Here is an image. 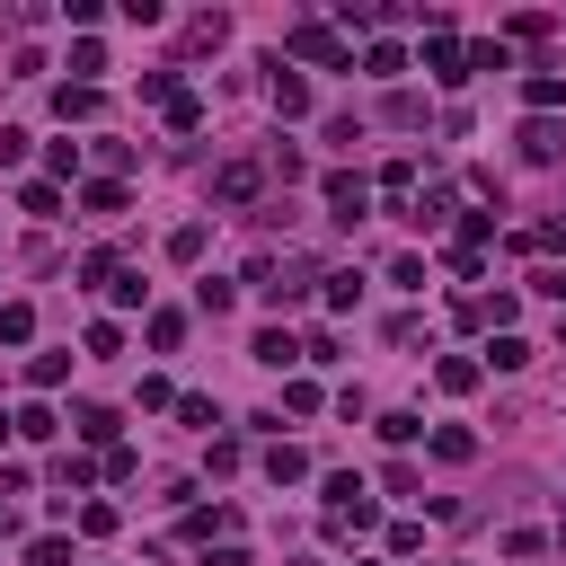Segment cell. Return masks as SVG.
<instances>
[{
    "mask_svg": "<svg viewBox=\"0 0 566 566\" xmlns=\"http://www.w3.org/2000/svg\"><path fill=\"white\" fill-rule=\"evenodd\" d=\"M71 71H81V89H98V71H107V45H98V36H81V45H71Z\"/></svg>",
    "mask_w": 566,
    "mask_h": 566,
    "instance_id": "obj_18",
    "label": "cell"
},
{
    "mask_svg": "<svg viewBox=\"0 0 566 566\" xmlns=\"http://www.w3.org/2000/svg\"><path fill=\"white\" fill-rule=\"evenodd\" d=\"M557 549H566V514H557Z\"/></svg>",
    "mask_w": 566,
    "mask_h": 566,
    "instance_id": "obj_40",
    "label": "cell"
},
{
    "mask_svg": "<svg viewBox=\"0 0 566 566\" xmlns=\"http://www.w3.org/2000/svg\"><path fill=\"white\" fill-rule=\"evenodd\" d=\"M115 424H124L115 407H71V434H81V443H107L115 452Z\"/></svg>",
    "mask_w": 566,
    "mask_h": 566,
    "instance_id": "obj_9",
    "label": "cell"
},
{
    "mask_svg": "<svg viewBox=\"0 0 566 566\" xmlns=\"http://www.w3.org/2000/svg\"><path fill=\"white\" fill-rule=\"evenodd\" d=\"M407 222H416V231H434V222H452V195H416V204H407Z\"/></svg>",
    "mask_w": 566,
    "mask_h": 566,
    "instance_id": "obj_25",
    "label": "cell"
},
{
    "mask_svg": "<svg viewBox=\"0 0 566 566\" xmlns=\"http://www.w3.org/2000/svg\"><path fill=\"white\" fill-rule=\"evenodd\" d=\"M27 566H71V540H62V531H45V540H27Z\"/></svg>",
    "mask_w": 566,
    "mask_h": 566,
    "instance_id": "obj_27",
    "label": "cell"
},
{
    "mask_svg": "<svg viewBox=\"0 0 566 566\" xmlns=\"http://www.w3.org/2000/svg\"><path fill=\"white\" fill-rule=\"evenodd\" d=\"M204 566H248V549H231V540H222V549H204Z\"/></svg>",
    "mask_w": 566,
    "mask_h": 566,
    "instance_id": "obj_38",
    "label": "cell"
},
{
    "mask_svg": "<svg viewBox=\"0 0 566 566\" xmlns=\"http://www.w3.org/2000/svg\"><path fill=\"white\" fill-rule=\"evenodd\" d=\"M19 204L36 212V222H53V212H62V195H53V177H36V186H19Z\"/></svg>",
    "mask_w": 566,
    "mask_h": 566,
    "instance_id": "obj_24",
    "label": "cell"
},
{
    "mask_svg": "<svg viewBox=\"0 0 566 566\" xmlns=\"http://www.w3.org/2000/svg\"><path fill=\"white\" fill-rule=\"evenodd\" d=\"M169 124H177V133H195V124H204V98H195V89H177V98H169Z\"/></svg>",
    "mask_w": 566,
    "mask_h": 566,
    "instance_id": "obj_29",
    "label": "cell"
},
{
    "mask_svg": "<svg viewBox=\"0 0 566 566\" xmlns=\"http://www.w3.org/2000/svg\"><path fill=\"white\" fill-rule=\"evenodd\" d=\"M195 310H204V319H222V310H231V283H212V274H204V283H195Z\"/></svg>",
    "mask_w": 566,
    "mask_h": 566,
    "instance_id": "obj_28",
    "label": "cell"
},
{
    "mask_svg": "<svg viewBox=\"0 0 566 566\" xmlns=\"http://www.w3.org/2000/svg\"><path fill=\"white\" fill-rule=\"evenodd\" d=\"M177 336H186V310H151V345L177 354Z\"/></svg>",
    "mask_w": 566,
    "mask_h": 566,
    "instance_id": "obj_26",
    "label": "cell"
},
{
    "mask_svg": "<svg viewBox=\"0 0 566 566\" xmlns=\"http://www.w3.org/2000/svg\"><path fill=\"white\" fill-rule=\"evenodd\" d=\"M416 434H424V424H416L407 407H390V416H381V443H416Z\"/></svg>",
    "mask_w": 566,
    "mask_h": 566,
    "instance_id": "obj_33",
    "label": "cell"
},
{
    "mask_svg": "<svg viewBox=\"0 0 566 566\" xmlns=\"http://www.w3.org/2000/svg\"><path fill=\"white\" fill-rule=\"evenodd\" d=\"M283 53H293V62H319V71H354V53H345V36H336L328 19H293Z\"/></svg>",
    "mask_w": 566,
    "mask_h": 566,
    "instance_id": "obj_1",
    "label": "cell"
},
{
    "mask_svg": "<svg viewBox=\"0 0 566 566\" xmlns=\"http://www.w3.org/2000/svg\"><path fill=\"white\" fill-rule=\"evenodd\" d=\"M557 151H566V133H557L549 115H531V124H522V160H557Z\"/></svg>",
    "mask_w": 566,
    "mask_h": 566,
    "instance_id": "obj_12",
    "label": "cell"
},
{
    "mask_svg": "<svg viewBox=\"0 0 566 566\" xmlns=\"http://www.w3.org/2000/svg\"><path fill=\"white\" fill-rule=\"evenodd\" d=\"M266 98H274V115H310V81H302V71H283V62H274V89Z\"/></svg>",
    "mask_w": 566,
    "mask_h": 566,
    "instance_id": "obj_8",
    "label": "cell"
},
{
    "mask_svg": "<svg viewBox=\"0 0 566 566\" xmlns=\"http://www.w3.org/2000/svg\"><path fill=\"white\" fill-rule=\"evenodd\" d=\"M169 257H177V266H195V257H204V222H186V231H169Z\"/></svg>",
    "mask_w": 566,
    "mask_h": 566,
    "instance_id": "obj_31",
    "label": "cell"
},
{
    "mask_svg": "<svg viewBox=\"0 0 566 566\" xmlns=\"http://www.w3.org/2000/svg\"><path fill=\"white\" fill-rule=\"evenodd\" d=\"M248 354H257V364H266V372H293V364H302V354H310V345H302L293 328H266V336H257Z\"/></svg>",
    "mask_w": 566,
    "mask_h": 566,
    "instance_id": "obj_4",
    "label": "cell"
},
{
    "mask_svg": "<svg viewBox=\"0 0 566 566\" xmlns=\"http://www.w3.org/2000/svg\"><path fill=\"white\" fill-rule=\"evenodd\" d=\"M478 372H487V364H469V354H443V364H434V381H443L452 398H469V390H478Z\"/></svg>",
    "mask_w": 566,
    "mask_h": 566,
    "instance_id": "obj_14",
    "label": "cell"
},
{
    "mask_svg": "<svg viewBox=\"0 0 566 566\" xmlns=\"http://www.w3.org/2000/svg\"><path fill=\"white\" fill-rule=\"evenodd\" d=\"M319 302H328V310H354V302H364V274H354V266L319 274Z\"/></svg>",
    "mask_w": 566,
    "mask_h": 566,
    "instance_id": "obj_11",
    "label": "cell"
},
{
    "mask_svg": "<svg viewBox=\"0 0 566 566\" xmlns=\"http://www.w3.org/2000/svg\"><path fill=\"white\" fill-rule=\"evenodd\" d=\"M522 98H531V115H549V107H566V81H557V71H531Z\"/></svg>",
    "mask_w": 566,
    "mask_h": 566,
    "instance_id": "obj_16",
    "label": "cell"
},
{
    "mask_svg": "<svg viewBox=\"0 0 566 566\" xmlns=\"http://www.w3.org/2000/svg\"><path fill=\"white\" fill-rule=\"evenodd\" d=\"M107 293H115V310H142V302H151V283H142V274H115Z\"/></svg>",
    "mask_w": 566,
    "mask_h": 566,
    "instance_id": "obj_32",
    "label": "cell"
},
{
    "mask_svg": "<svg viewBox=\"0 0 566 566\" xmlns=\"http://www.w3.org/2000/svg\"><path fill=\"white\" fill-rule=\"evenodd\" d=\"M407 186H416V160H390V169H381V195H390V204H407Z\"/></svg>",
    "mask_w": 566,
    "mask_h": 566,
    "instance_id": "obj_30",
    "label": "cell"
},
{
    "mask_svg": "<svg viewBox=\"0 0 566 566\" xmlns=\"http://www.w3.org/2000/svg\"><path fill=\"white\" fill-rule=\"evenodd\" d=\"M364 71H372V81H398L407 53H398V45H364Z\"/></svg>",
    "mask_w": 566,
    "mask_h": 566,
    "instance_id": "obj_23",
    "label": "cell"
},
{
    "mask_svg": "<svg viewBox=\"0 0 566 566\" xmlns=\"http://www.w3.org/2000/svg\"><path fill=\"white\" fill-rule=\"evenodd\" d=\"M98 107H107V98L81 89V81H62V89H53V115H62V124H98Z\"/></svg>",
    "mask_w": 566,
    "mask_h": 566,
    "instance_id": "obj_6",
    "label": "cell"
},
{
    "mask_svg": "<svg viewBox=\"0 0 566 566\" xmlns=\"http://www.w3.org/2000/svg\"><path fill=\"white\" fill-rule=\"evenodd\" d=\"M257 186H266V169H257V160H222V177H212V195H222V204H248Z\"/></svg>",
    "mask_w": 566,
    "mask_h": 566,
    "instance_id": "obj_5",
    "label": "cell"
},
{
    "mask_svg": "<svg viewBox=\"0 0 566 566\" xmlns=\"http://www.w3.org/2000/svg\"><path fill=\"white\" fill-rule=\"evenodd\" d=\"M0 336L27 345V336H36V310H27V302H0Z\"/></svg>",
    "mask_w": 566,
    "mask_h": 566,
    "instance_id": "obj_21",
    "label": "cell"
},
{
    "mask_svg": "<svg viewBox=\"0 0 566 566\" xmlns=\"http://www.w3.org/2000/svg\"><path fill=\"white\" fill-rule=\"evenodd\" d=\"M328 212H336V222H364V212H372V177L364 169H328Z\"/></svg>",
    "mask_w": 566,
    "mask_h": 566,
    "instance_id": "obj_2",
    "label": "cell"
},
{
    "mask_svg": "<svg viewBox=\"0 0 566 566\" xmlns=\"http://www.w3.org/2000/svg\"><path fill=\"white\" fill-rule=\"evenodd\" d=\"M81 204H89V212H98V222H115V212H124V204H133V195H124V186H115V177H98V186H89V195H81Z\"/></svg>",
    "mask_w": 566,
    "mask_h": 566,
    "instance_id": "obj_19",
    "label": "cell"
},
{
    "mask_svg": "<svg viewBox=\"0 0 566 566\" xmlns=\"http://www.w3.org/2000/svg\"><path fill=\"white\" fill-rule=\"evenodd\" d=\"M283 407H293V416H319V381H283Z\"/></svg>",
    "mask_w": 566,
    "mask_h": 566,
    "instance_id": "obj_36",
    "label": "cell"
},
{
    "mask_svg": "<svg viewBox=\"0 0 566 566\" xmlns=\"http://www.w3.org/2000/svg\"><path fill=\"white\" fill-rule=\"evenodd\" d=\"M531 293H540V302H557V310H566V274H557V266H540V274H531Z\"/></svg>",
    "mask_w": 566,
    "mask_h": 566,
    "instance_id": "obj_37",
    "label": "cell"
},
{
    "mask_svg": "<svg viewBox=\"0 0 566 566\" xmlns=\"http://www.w3.org/2000/svg\"><path fill=\"white\" fill-rule=\"evenodd\" d=\"M487 239H495V212H460V248H452V266H460V274H469V266H478V248H487Z\"/></svg>",
    "mask_w": 566,
    "mask_h": 566,
    "instance_id": "obj_7",
    "label": "cell"
},
{
    "mask_svg": "<svg viewBox=\"0 0 566 566\" xmlns=\"http://www.w3.org/2000/svg\"><path fill=\"white\" fill-rule=\"evenodd\" d=\"M177 416L195 424V434H212V424H222V407H212V398H177Z\"/></svg>",
    "mask_w": 566,
    "mask_h": 566,
    "instance_id": "obj_34",
    "label": "cell"
},
{
    "mask_svg": "<svg viewBox=\"0 0 566 566\" xmlns=\"http://www.w3.org/2000/svg\"><path fill=\"white\" fill-rule=\"evenodd\" d=\"M390 283L398 293H424V257H390Z\"/></svg>",
    "mask_w": 566,
    "mask_h": 566,
    "instance_id": "obj_35",
    "label": "cell"
},
{
    "mask_svg": "<svg viewBox=\"0 0 566 566\" xmlns=\"http://www.w3.org/2000/svg\"><path fill=\"white\" fill-rule=\"evenodd\" d=\"M424 71H434L443 89H460V81H469V45H460L452 27H434V36H424Z\"/></svg>",
    "mask_w": 566,
    "mask_h": 566,
    "instance_id": "obj_3",
    "label": "cell"
},
{
    "mask_svg": "<svg viewBox=\"0 0 566 566\" xmlns=\"http://www.w3.org/2000/svg\"><path fill=\"white\" fill-rule=\"evenodd\" d=\"M434 460H478V434H469V424H434Z\"/></svg>",
    "mask_w": 566,
    "mask_h": 566,
    "instance_id": "obj_13",
    "label": "cell"
},
{
    "mask_svg": "<svg viewBox=\"0 0 566 566\" xmlns=\"http://www.w3.org/2000/svg\"><path fill=\"white\" fill-rule=\"evenodd\" d=\"M354 566H381V557H354Z\"/></svg>",
    "mask_w": 566,
    "mask_h": 566,
    "instance_id": "obj_41",
    "label": "cell"
},
{
    "mask_svg": "<svg viewBox=\"0 0 566 566\" xmlns=\"http://www.w3.org/2000/svg\"><path fill=\"white\" fill-rule=\"evenodd\" d=\"M364 495H372L364 478H354V469H336V478H328V514H354V505H364Z\"/></svg>",
    "mask_w": 566,
    "mask_h": 566,
    "instance_id": "obj_17",
    "label": "cell"
},
{
    "mask_svg": "<svg viewBox=\"0 0 566 566\" xmlns=\"http://www.w3.org/2000/svg\"><path fill=\"white\" fill-rule=\"evenodd\" d=\"M10 434H19V443H53L62 424H53V407H45V398H27V407L10 416Z\"/></svg>",
    "mask_w": 566,
    "mask_h": 566,
    "instance_id": "obj_10",
    "label": "cell"
},
{
    "mask_svg": "<svg viewBox=\"0 0 566 566\" xmlns=\"http://www.w3.org/2000/svg\"><path fill=\"white\" fill-rule=\"evenodd\" d=\"M27 381H36V390H62V381H71V354H36Z\"/></svg>",
    "mask_w": 566,
    "mask_h": 566,
    "instance_id": "obj_22",
    "label": "cell"
},
{
    "mask_svg": "<svg viewBox=\"0 0 566 566\" xmlns=\"http://www.w3.org/2000/svg\"><path fill=\"white\" fill-rule=\"evenodd\" d=\"M0 531H10V495H0Z\"/></svg>",
    "mask_w": 566,
    "mask_h": 566,
    "instance_id": "obj_39",
    "label": "cell"
},
{
    "mask_svg": "<svg viewBox=\"0 0 566 566\" xmlns=\"http://www.w3.org/2000/svg\"><path fill=\"white\" fill-rule=\"evenodd\" d=\"M487 364H495V372H522V364H531V345H522V336L505 328V336H495V345H487Z\"/></svg>",
    "mask_w": 566,
    "mask_h": 566,
    "instance_id": "obj_20",
    "label": "cell"
},
{
    "mask_svg": "<svg viewBox=\"0 0 566 566\" xmlns=\"http://www.w3.org/2000/svg\"><path fill=\"white\" fill-rule=\"evenodd\" d=\"M266 478H274V487H302V478H310V460H302L293 443H274V452H266Z\"/></svg>",
    "mask_w": 566,
    "mask_h": 566,
    "instance_id": "obj_15",
    "label": "cell"
}]
</instances>
